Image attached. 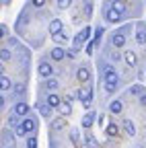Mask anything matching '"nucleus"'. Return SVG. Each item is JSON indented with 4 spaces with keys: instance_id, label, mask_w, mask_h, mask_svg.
<instances>
[{
    "instance_id": "22",
    "label": "nucleus",
    "mask_w": 146,
    "mask_h": 148,
    "mask_svg": "<svg viewBox=\"0 0 146 148\" xmlns=\"http://www.w3.org/2000/svg\"><path fill=\"white\" fill-rule=\"evenodd\" d=\"M53 39H56L58 43H66V41H68V35L62 31V33H58V35H53Z\"/></svg>"
},
{
    "instance_id": "24",
    "label": "nucleus",
    "mask_w": 146,
    "mask_h": 148,
    "mask_svg": "<svg viewBox=\"0 0 146 148\" xmlns=\"http://www.w3.org/2000/svg\"><path fill=\"white\" fill-rule=\"evenodd\" d=\"M10 60V51L8 49H0V62H8Z\"/></svg>"
},
{
    "instance_id": "4",
    "label": "nucleus",
    "mask_w": 146,
    "mask_h": 148,
    "mask_svg": "<svg viewBox=\"0 0 146 148\" xmlns=\"http://www.w3.org/2000/svg\"><path fill=\"white\" fill-rule=\"evenodd\" d=\"M37 72H39V76H43L45 80L53 74V70H51V64H47V62H41L39 64V68H37Z\"/></svg>"
},
{
    "instance_id": "29",
    "label": "nucleus",
    "mask_w": 146,
    "mask_h": 148,
    "mask_svg": "<svg viewBox=\"0 0 146 148\" xmlns=\"http://www.w3.org/2000/svg\"><path fill=\"white\" fill-rule=\"evenodd\" d=\"M70 6V0H60L58 2V8H68Z\"/></svg>"
},
{
    "instance_id": "1",
    "label": "nucleus",
    "mask_w": 146,
    "mask_h": 148,
    "mask_svg": "<svg viewBox=\"0 0 146 148\" xmlns=\"http://www.w3.org/2000/svg\"><path fill=\"white\" fill-rule=\"evenodd\" d=\"M115 88H117V72L111 66H107L105 68V90L107 92H113Z\"/></svg>"
},
{
    "instance_id": "14",
    "label": "nucleus",
    "mask_w": 146,
    "mask_h": 148,
    "mask_svg": "<svg viewBox=\"0 0 146 148\" xmlns=\"http://www.w3.org/2000/svg\"><path fill=\"white\" fill-rule=\"evenodd\" d=\"M136 41L140 43V45H144L146 43V27H138V31H136Z\"/></svg>"
},
{
    "instance_id": "26",
    "label": "nucleus",
    "mask_w": 146,
    "mask_h": 148,
    "mask_svg": "<svg viewBox=\"0 0 146 148\" xmlns=\"http://www.w3.org/2000/svg\"><path fill=\"white\" fill-rule=\"evenodd\" d=\"M8 125H10V127H19V125H21L19 119H16V115H10V117H8Z\"/></svg>"
},
{
    "instance_id": "8",
    "label": "nucleus",
    "mask_w": 146,
    "mask_h": 148,
    "mask_svg": "<svg viewBox=\"0 0 146 148\" xmlns=\"http://www.w3.org/2000/svg\"><path fill=\"white\" fill-rule=\"evenodd\" d=\"M49 33H51V37L62 33V21H60V18H53V21L49 23Z\"/></svg>"
},
{
    "instance_id": "32",
    "label": "nucleus",
    "mask_w": 146,
    "mask_h": 148,
    "mask_svg": "<svg viewBox=\"0 0 146 148\" xmlns=\"http://www.w3.org/2000/svg\"><path fill=\"white\" fill-rule=\"evenodd\" d=\"M66 58H70V60L76 58V51H74V49H68V51H66Z\"/></svg>"
},
{
    "instance_id": "2",
    "label": "nucleus",
    "mask_w": 146,
    "mask_h": 148,
    "mask_svg": "<svg viewBox=\"0 0 146 148\" xmlns=\"http://www.w3.org/2000/svg\"><path fill=\"white\" fill-rule=\"evenodd\" d=\"M78 99L82 101V105H84V107H90V99H93V90H90L88 86H86V88H82V90H78Z\"/></svg>"
},
{
    "instance_id": "20",
    "label": "nucleus",
    "mask_w": 146,
    "mask_h": 148,
    "mask_svg": "<svg viewBox=\"0 0 146 148\" xmlns=\"http://www.w3.org/2000/svg\"><path fill=\"white\" fill-rule=\"evenodd\" d=\"M60 113L62 115H70V111H72V107H70V103H60Z\"/></svg>"
},
{
    "instance_id": "35",
    "label": "nucleus",
    "mask_w": 146,
    "mask_h": 148,
    "mask_svg": "<svg viewBox=\"0 0 146 148\" xmlns=\"http://www.w3.org/2000/svg\"><path fill=\"white\" fill-rule=\"evenodd\" d=\"M4 35H6V29H4L2 25H0V39H2V37H4Z\"/></svg>"
},
{
    "instance_id": "15",
    "label": "nucleus",
    "mask_w": 146,
    "mask_h": 148,
    "mask_svg": "<svg viewBox=\"0 0 146 148\" xmlns=\"http://www.w3.org/2000/svg\"><path fill=\"white\" fill-rule=\"evenodd\" d=\"M51 58L58 60V62H62V60L66 58V51H64L62 47H53V49H51Z\"/></svg>"
},
{
    "instance_id": "23",
    "label": "nucleus",
    "mask_w": 146,
    "mask_h": 148,
    "mask_svg": "<svg viewBox=\"0 0 146 148\" xmlns=\"http://www.w3.org/2000/svg\"><path fill=\"white\" fill-rule=\"evenodd\" d=\"M64 125H66V121H64L62 117H60V119H53V123H51V127H53V130H62Z\"/></svg>"
},
{
    "instance_id": "13",
    "label": "nucleus",
    "mask_w": 146,
    "mask_h": 148,
    "mask_svg": "<svg viewBox=\"0 0 146 148\" xmlns=\"http://www.w3.org/2000/svg\"><path fill=\"white\" fill-rule=\"evenodd\" d=\"M76 78H78L80 82H88V78H90V72H88V68H78V72H76Z\"/></svg>"
},
{
    "instance_id": "16",
    "label": "nucleus",
    "mask_w": 146,
    "mask_h": 148,
    "mask_svg": "<svg viewBox=\"0 0 146 148\" xmlns=\"http://www.w3.org/2000/svg\"><path fill=\"white\" fill-rule=\"evenodd\" d=\"M121 125H123V130H125V134H127V136H134V134H136V125H134V121L125 119Z\"/></svg>"
},
{
    "instance_id": "21",
    "label": "nucleus",
    "mask_w": 146,
    "mask_h": 148,
    "mask_svg": "<svg viewBox=\"0 0 146 148\" xmlns=\"http://www.w3.org/2000/svg\"><path fill=\"white\" fill-rule=\"evenodd\" d=\"M45 88L56 90V88H58V80H56V78H47V80H45Z\"/></svg>"
},
{
    "instance_id": "31",
    "label": "nucleus",
    "mask_w": 146,
    "mask_h": 148,
    "mask_svg": "<svg viewBox=\"0 0 146 148\" xmlns=\"http://www.w3.org/2000/svg\"><path fill=\"white\" fill-rule=\"evenodd\" d=\"M14 90H16V95H23V92H25V84H16Z\"/></svg>"
},
{
    "instance_id": "37",
    "label": "nucleus",
    "mask_w": 146,
    "mask_h": 148,
    "mask_svg": "<svg viewBox=\"0 0 146 148\" xmlns=\"http://www.w3.org/2000/svg\"><path fill=\"white\" fill-rule=\"evenodd\" d=\"M0 76H4V68H2V64H0Z\"/></svg>"
},
{
    "instance_id": "11",
    "label": "nucleus",
    "mask_w": 146,
    "mask_h": 148,
    "mask_svg": "<svg viewBox=\"0 0 146 148\" xmlns=\"http://www.w3.org/2000/svg\"><path fill=\"white\" fill-rule=\"evenodd\" d=\"M123 60H125L127 66H136V64H138V56H136L134 51H125V53H123Z\"/></svg>"
},
{
    "instance_id": "38",
    "label": "nucleus",
    "mask_w": 146,
    "mask_h": 148,
    "mask_svg": "<svg viewBox=\"0 0 146 148\" xmlns=\"http://www.w3.org/2000/svg\"><path fill=\"white\" fill-rule=\"evenodd\" d=\"M142 103H144V107H146V95H142Z\"/></svg>"
},
{
    "instance_id": "19",
    "label": "nucleus",
    "mask_w": 146,
    "mask_h": 148,
    "mask_svg": "<svg viewBox=\"0 0 146 148\" xmlns=\"http://www.w3.org/2000/svg\"><path fill=\"white\" fill-rule=\"evenodd\" d=\"M93 121H95V113H86V115L82 117V125H84V127H90V125H93Z\"/></svg>"
},
{
    "instance_id": "25",
    "label": "nucleus",
    "mask_w": 146,
    "mask_h": 148,
    "mask_svg": "<svg viewBox=\"0 0 146 148\" xmlns=\"http://www.w3.org/2000/svg\"><path fill=\"white\" fill-rule=\"evenodd\" d=\"M27 148H37V138H35V136L27 138Z\"/></svg>"
},
{
    "instance_id": "5",
    "label": "nucleus",
    "mask_w": 146,
    "mask_h": 148,
    "mask_svg": "<svg viewBox=\"0 0 146 148\" xmlns=\"http://www.w3.org/2000/svg\"><path fill=\"white\" fill-rule=\"evenodd\" d=\"M21 127H23V132H25V134L35 132V127H37V121L31 119V117H25V119H23V123H21Z\"/></svg>"
},
{
    "instance_id": "36",
    "label": "nucleus",
    "mask_w": 146,
    "mask_h": 148,
    "mask_svg": "<svg viewBox=\"0 0 146 148\" xmlns=\"http://www.w3.org/2000/svg\"><path fill=\"white\" fill-rule=\"evenodd\" d=\"M2 107H4V97L0 95V109H2Z\"/></svg>"
},
{
    "instance_id": "12",
    "label": "nucleus",
    "mask_w": 146,
    "mask_h": 148,
    "mask_svg": "<svg viewBox=\"0 0 146 148\" xmlns=\"http://www.w3.org/2000/svg\"><path fill=\"white\" fill-rule=\"evenodd\" d=\"M105 134H107L109 138L117 136V134H119V125H117V123H107V127H105Z\"/></svg>"
},
{
    "instance_id": "39",
    "label": "nucleus",
    "mask_w": 146,
    "mask_h": 148,
    "mask_svg": "<svg viewBox=\"0 0 146 148\" xmlns=\"http://www.w3.org/2000/svg\"><path fill=\"white\" fill-rule=\"evenodd\" d=\"M80 148H88V144H80Z\"/></svg>"
},
{
    "instance_id": "17",
    "label": "nucleus",
    "mask_w": 146,
    "mask_h": 148,
    "mask_svg": "<svg viewBox=\"0 0 146 148\" xmlns=\"http://www.w3.org/2000/svg\"><path fill=\"white\" fill-rule=\"evenodd\" d=\"M109 111H111V113H121L123 111V105H121V101H111V105H109Z\"/></svg>"
},
{
    "instance_id": "9",
    "label": "nucleus",
    "mask_w": 146,
    "mask_h": 148,
    "mask_svg": "<svg viewBox=\"0 0 146 148\" xmlns=\"http://www.w3.org/2000/svg\"><path fill=\"white\" fill-rule=\"evenodd\" d=\"M111 43H113V47H123L125 45V35L123 33H115L111 37Z\"/></svg>"
},
{
    "instance_id": "6",
    "label": "nucleus",
    "mask_w": 146,
    "mask_h": 148,
    "mask_svg": "<svg viewBox=\"0 0 146 148\" xmlns=\"http://www.w3.org/2000/svg\"><path fill=\"white\" fill-rule=\"evenodd\" d=\"M105 18H107L109 23H117V21H121V12H117L115 8H109L105 12Z\"/></svg>"
},
{
    "instance_id": "7",
    "label": "nucleus",
    "mask_w": 146,
    "mask_h": 148,
    "mask_svg": "<svg viewBox=\"0 0 146 148\" xmlns=\"http://www.w3.org/2000/svg\"><path fill=\"white\" fill-rule=\"evenodd\" d=\"M27 113H29V105L27 103H16L14 105V115L16 117H25Z\"/></svg>"
},
{
    "instance_id": "10",
    "label": "nucleus",
    "mask_w": 146,
    "mask_h": 148,
    "mask_svg": "<svg viewBox=\"0 0 146 148\" xmlns=\"http://www.w3.org/2000/svg\"><path fill=\"white\" fill-rule=\"evenodd\" d=\"M60 103H62V101H60V97L56 95V92H49V95H47V103H45V105H47L49 109H51V107H60Z\"/></svg>"
},
{
    "instance_id": "28",
    "label": "nucleus",
    "mask_w": 146,
    "mask_h": 148,
    "mask_svg": "<svg viewBox=\"0 0 146 148\" xmlns=\"http://www.w3.org/2000/svg\"><path fill=\"white\" fill-rule=\"evenodd\" d=\"M70 138H72V142H74L76 146L80 144V142H78V132H76V130H74V132H70Z\"/></svg>"
},
{
    "instance_id": "3",
    "label": "nucleus",
    "mask_w": 146,
    "mask_h": 148,
    "mask_svg": "<svg viewBox=\"0 0 146 148\" xmlns=\"http://www.w3.org/2000/svg\"><path fill=\"white\" fill-rule=\"evenodd\" d=\"M88 35H90V27H84V29H82V31L74 37V47H80V45L88 39Z\"/></svg>"
},
{
    "instance_id": "34",
    "label": "nucleus",
    "mask_w": 146,
    "mask_h": 148,
    "mask_svg": "<svg viewBox=\"0 0 146 148\" xmlns=\"http://www.w3.org/2000/svg\"><path fill=\"white\" fill-rule=\"evenodd\" d=\"M33 6H35V8H41V6H43V2H41V0H35Z\"/></svg>"
},
{
    "instance_id": "18",
    "label": "nucleus",
    "mask_w": 146,
    "mask_h": 148,
    "mask_svg": "<svg viewBox=\"0 0 146 148\" xmlns=\"http://www.w3.org/2000/svg\"><path fill=\"white\" fill-rule=\"evenodd\" d=\"M10 86H12V82L8 76H0V90H8Z\"/></svg>"
},
{
    "instance_id": "30",
    "label": "nucleus",
    "mask_w": 146,
    "mask_h": 148,
    "mask_svg": "<svg viewBox=\"0 0 146 148\" xmlns=\"http://www.w3.org/2000/svg\"><path fill=\"white\" fill-rule=\"evenodd\" d=\"M86 142H88V146H97V140L90 136V134H86Z\"/></svg>"
},
{
    "instance_id": "27",
    "label": "nucleus",
    "mask_w": 146,
    "mask_h": 148,
    "mask_svg": "<svg viewBox=\"0 0 146 148\" xmlns=\"http://www.w3.org/2000/svg\"><path fill=\"white\" fill-rule=\"evenodd\" d=\"M41 115H43V117H49V115H51V109H49L47 105H43V107H41Z\"/></svg>"
},
{
    "instance_id": "33",
    "label": "nucleus",
    "mask_w": 146,
    "mask_h": 148,
    "mask_svg": "<svg viewBox=\"0 0 146 148\" xmlns=\"http://www.w3.org/2000/svg\"><path fill=\"white\" fill-rule=\"evenodd\" d=\"M14 132H16V136H25V132H23V127L19 125V127H14Z\"/></svg>"
}]
</instances>
